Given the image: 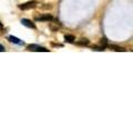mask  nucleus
Listing matches in <instances>:
<instances>
[{
    "label": "nucleus",
    "instance_id": "1",
    "mask_svg": "<svg viewBox=\"0 0 133 133\" xmlns=\"http://www.w3.org/2000/svg\"><path fill=\"white\" fill-rule=\"evenodd\" d=\"M37 6H38V2L37 1H28L26 3H22V5H19V9H21V10H30V9H35Z\"/></svg>",
    "mask_w": 133,
    "mask_h": 133
},
{
    "label": "nucleus",
    "instance_id": "2",
    "mask_svg": "<svg viewBox=\"0 0 133 133\" xmlns=\"http://www.w3.org/2000/svg\"><path fill=\"white\" fill-rule=\"evenodd\" d=\"M49 28L51 29L52 31H58L59 29L61 28V23L59 22L58 20H51L50 21V23H49Z\"/></svg>",
    "mask_w": 133,
    "mask_h": 133
},
{
    "label": "nucleus",
    "instance_id": "3",
    "mask_svg": "<svg viewBox=\"0 0 133 133\" xmlns=\"http://www.w3.org/2000/svg\"><path fill=\"white\" fill-rule=\"evenodd\" d=\"M52 19H53V17L51 16V14H49V13L42 14V16H40V17H37V18H36V20H37V21H51Z\"/></svg>",
    "mask_w": 133,
    "mask_h": 133
},
{
    "label": "nucleus",
    "instance_id": "4",
    "mask_svg": "<svg viewBox=\"0 0 133 133\" xmlns=\"http://www.w3.org/2000/svg\"><path fill=\"white\" fill-rule=\"evenodd\" d=\"M21 23L23 24V26H26V27H28V28H32V29L36 28V24L33 23L31 20H29V19H22L21 20Z\"/></svg>",
    "mask_w": 133,
    "mask_h": 133
},
{
    "label": "nucleus",
    "instance_id": "5",
    "mask_svg": "<svg viewBox=\"0 0 133 133\" xmlns=\"http://www.w3.org/2000/svg\"><path fill=\"white\" fill-rule=\"evenodd\" d=\"M64 40L66 42H69V43H73L74 42V40H76V38H74V36L73 35H65L64 36Z\"/></svg>",
    "mask_w": 133,
    "mask_h": 133
},
{
    "label": "nucleus",
    "instance_id": "6",
    "mask_svg": "<svg viewBox=\"0 0 133 133\" xmlns=\"http://www.w3.org/2000/svg\"><path fill=\"white\" fill-rule=\"evenodd\" d=\"M9 40L11 42H14V43H17V44H23V42L20 41V39H18L16 38V37H13V36H10L9 37Z\"/></svg>",
    "mask_w": 133,
    "mask_h": 133
},
{
    "label": "nucleus",
    "instance_id": "7",
    "mask_svg": "<svg viewBox=\"0 0 133 133\" xmlns=\"http://www.w3.org/2000/svg\"><path fill=\"white\" fill-rule=\"evenodd\" d=\"M89 42H90V41H89L88 39H86V38L83 39V38H82V39H80V40H79V41H78L77 43L79 44V46H88Z\"/></svg>",
    "mask_w": 133,
    "mask_h": 133
},
{
    "label": "nucleus",
    "instance_id": "8",
    "mask_svg": "<svg viewBox=\"0 0 133 133\" xmlns=\"http://www.w3.org/2000/svg\"><path fill=\"white\" fill-rule=\"evenodd\" d=\"M111 49L115 50V51H125L124 48H121V47H115V46H111Z\"/></svg>",
    "mask_w": 133,
    "mask_h": 133
},
{
    "label": "nucleus",
    "instance_id": "9",
    "mask_svg": "<svg viewBox=\"0 0 133 133\" xmlns=\"http://www.w3.org/2000/svg\"><path fill=\"white\" fill-rule=\"evenodd\" d=\"M35 51H44V52H48V49H46V48H42V47H39V46H37V48L35 49Z\"/></svg>",
    "mask_w": 133,
    "mask_h": 133
},
{
    "label": "nucleus",
    "instance_id": "10",
    "mask_svg": "<svg viewBox=\"0 0 133 133\" xmlns=\"http://www.w3.org/2000/svg\"><path fill=\"white\" fill-rule=\"evenodd\" d=\"M93 49L98 50V51H103V50H104V47H97V46H95V47H93Z\"/></svg>",
    "mask_w": 133,
    "mask_h": 133
},
{
    "label": "nucleus",
    "instance_id": "11",
    "mask_svg": "<svg viewBox=\"0 0 133 133\" xmlns=\"http://www.w3.org/2000/svg\"><path fill=\"white\" fill-rule=\"evenodd\" d=\"M100 43L102 44V47H104L105 48V46H106V40L103 38V39H101V41H100Z\"/></svg>",
    "mask_w": 133,
    "mask_h": 133
},
{
    "label": "nucleus",
    "instance_id": "12",
    "mask_svg": "<svg viewBox=\"0 0 133 133\" xmlns=\"http://www.w3.org/2000/svg\"><path fill=\"white\" fill-rule=\"evenodd\" d=\"M3 51H5V48H3L1 44H0V52H3Z\"/></svg>",
    "mask_w": 133,
    "mask_h": 133
},
{
    "label": "nucleus",
    "instance_id": "13",
    "mask_svg": "<svg viewBox=\"0 0 133 133\" xmlns=\"http://www.w3.org/2000/svg\"><path fill=\"white\" fill-rule=\"evenodd\" d=\"M0 28H1V22H0Z\"/></svg>",
    "mask_w": 133,
    "mask_h": 133
}]
</instances>
